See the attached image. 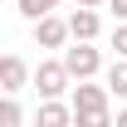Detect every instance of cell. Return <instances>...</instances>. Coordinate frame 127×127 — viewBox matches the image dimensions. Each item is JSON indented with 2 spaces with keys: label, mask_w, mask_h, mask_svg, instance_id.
Listing matches in <instances>:
<instances>
[{
  "label": "cell",
  "mask_w": 127,
  "mask_h": 127,
  "mask_svg": "<svg viewBox=\"0 0 127 127\" xmlns=\"http://www.w3.org/2000/svg\"><path fill=\"white\" fill-rule=\"evenodd\" d=\"M73 127H112L117 117H112V88L108 83H78L73 88Z\"/></svg>",
  "instance_id": "obj_1"
},
{
  "label": "cell",
  "mask_w": 127,
  "mask_h": 127,
  "mask_svg": "<svg viewBox=\"0 0 127 127\" xmlns=\"http://www.w3.org/2000/svg\"><path fill=\"white\" fill-rule=\"evenodd\" d=\"M68 83H73V73L64 68V59H44L39 68H34V88H39V98H44V103H49V98H64V93H73Z\"/></svg>",
  "instance_id": "obj_2"
},
{
  "label": "cell",
  "mask_w": 127,
  "mask_h": 127,
  "mask_svg": "<svg viewBox=\"0 0 127 127\" xmlns=\"http://www.w3.org/2000/svg\"><path fill=\"white\" fill-rule=\"evenodd\" d=\"M64 68L73 73V83H88V78H98L103 54H98L93 44H73V49H64Z\"/></svg>",
  "instance_id": "obj_3"
},
{
  "label": "cell",
  "mask_w": 127,
  "mask_h": 127,
  "mask_svg": "<svg viewBox=\"0 0 127 127\" xmlns=\"http://www.w3.org/2000/svg\"><path fill=\"white\" fill-rule=\"evenodd\" d=\"M25 83H34V68L20 59V54H5V59H0V93H5V98H20Z\"/></svg>",
  "instance_id": "obj_4"
},
{
  "label": "cell",
  "mask_w": 127,
  "mask_h": 127,
  "mask_svg": "<svg viewBox=\"0 0 127 127\" xmlns=\"http://www.w3.org/2000/svg\"><path fill=\"white\" fill-rule=\"evenodd\" d=\"M68 39H73V30H68V20H59V15H44L34 25V44L39 49H64Z\"/></svg>",
  "instance_id": "obj_5"
},
{
  "label": "cell",
  "mask_w": 127,
  "mask_h": 127,
  "mask_svg": "<svg viewBox=\"0 0 127 127\" xmlns=\"http://www.w3.org/2000/svg\"><path fill=\"white\" fill-rule=\"evenodd\" d=\"M68 30H73V44H93L98 34H103V20H98V10H73L68 15Z\"/></svg>",
  "instance_id": "obj_6"
},
{
  "label": "cell",
  "mask_w": 127,
  "mask_h": 127,
  "mask_svg": "<svg viewBox=\"0 0 127 127\" xmlns=\"http://www.w3.org/2000/svg\"><path fill=\"white\" fill-rule=\"evenodd\" d=\"M34 127H73V103H59V98H49L34 108Z\"/></svg>",
  "instance_id": "obj_7"
},
{
  "label": "cell",
  "mask_w": 127,
  "mask_h": 127,
  "mask_svg": "<svg viewBox=\"0 0 127 127\" xmlns=\"http://www.w3.org/2000/svg\"><path fill=\"white\" fill-rule=\"evenodd\" d=\"M15 10L30 20V25H39L44 15H54V10H59V0H15Z\"/></svg>",
  "instance_id": "obj_8"
},
{
  "label": "cell",
  "mask_w": 127,
  "mask_h": 127,
  "mask_svg": "<svg viewBox=\"0 0 127 127\" xmlns=\"http://www.w3.org/2000/svg\"><path fill=\"white\" fill-rule=\"evenodd\" d=\"M108 88H112V98H127V59H112V68H108Z\"/></svg>",
  "instance_id": "obj_9"
},
{
  "label": "cell",
  "mask_w": 127,
  "mask_h": 127,
  "mask_svg": "<svg viewBox=\"0 0 127 127\" xmlns=\"http://www.w3.org/2000/svg\"><path fill=\"white\" fill-rule=\"evenodd\" d=\"M25 122V112H20V98H5L0 103V127H20Z\"/></svg>",
  "instance_id": "obj_10"
},
{
  "label": "cell",
  "mask_w": 127,
  "mask_h": 127,
  "mask_svg": "<svg viewBox=\"0 0 127 127\" xmlns=\"http://www.w3.org/2000/svg\"><path fill=\"white\" fill-rule=\"evenodd\" d=\"M112 49H117V59H127V25L112 30Z\"/></svg>",
  "instance_id": "obj_11"
},
{
  "label": "cell",
  "mask_w": 127,
  "mask_h": 127,
  "mask_svg": "<svg viewBox=\"0 0 127 127\" xmlns=\"http://www.w3.org/2000/svg\"><path fill=\"white\" fill-rule=\"evenodd\" d=\"M112 10H117V20H127V0H108Z\"/></svg>",
  "instance_id": "obj_12"
},
{
  "label": "cell",
  "mask_w": 127,
  "mask_h": 127,
  "mask_svg": "<svg viewBox=\"0 0 127 127\" xmlns=\"http://www.w3.org/2000/svg\"><path fill=\"white\" fill-rule=\"evenodd\" d=\"M112 127H127V108H122V112H117V122H112Z\"/></svg>",
  "instance_id": "obj_13"
},
{
  "label": "cell",
  "mask_w": 127,
  "mask_h": 127,
  "mask_svg": "<svg viewBox=\"0 0 127 127\" xmlns=\"http://www.w3.org/2000/svg\"><path fill=\"white\" fill-rule=\"evenodd\" d=\"M78 5H83V10H93V5H103V0H78Z\"/></svg>",
  "instance_id": "obj_14"
}]
</instances>
